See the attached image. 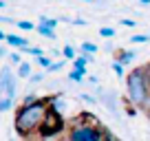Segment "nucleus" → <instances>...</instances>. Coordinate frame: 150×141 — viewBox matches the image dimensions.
<instances>
[{
	"label": "nucleus",
	"instance_id": "obj_1",
	"mask_svg": "<svg viewBox=\"0 0 150 141\" xmlns=\"http://www.w3.org/2000/svg\"><path fill=\"white\" fill-rule=\"evenodd\" d=\"M53 106V97H40L35 104H22L16 113L13 119V130L20 137H29L42 128L49 110Z\"/></svg>",
	"mask_w": 150,
	"mask_h": 141
},
{
	"label": "nucleus",
	"instance_id": "obj_2",
	"mask_svg": "<svg viewBox=\"0 0 150 141\" xmlns=\"http://www.w3.org/2000/svg\"><path fill=\"white\" fill-rule=\"evenodd\" d=\"M126 93L132 106L148 108L150 106V66H139L126 75Z\"/></svg>",
	"mask_w": 150,
	"mask_h": 141
},
{
	"label": "nucleus",
	"instance_id": "obj_3",
	"mask_svg": "<svg viewBox=\"0 0 150 141\" xmlns=\"http://www.w3.org/2000/svg\"><path fill=\"white\" fill-rule=\"evenodd\" d=\"M106 135L108 130H102L93 123H73L66 141H104Z\"/></svg>",
	"mask_w": 150,
	"mask_h": 141
},
{
	"label": "nucleus",
	"instance_id": "obj_4",
	"mask_svg": "<svg viewBox=\"0 0 150 141\" xmlns=\"http://www.w3.org/2000/svg\"><path fill=\"white\" fill-rule=\"evenodd\" d=\"M64 128H66L64 117H62V115H60V113H57V110L51 106V110H49V115H47V119H44L42 128L38 130V135L42 137V141H44V139H55V137L60 135Z\"/></svg>",
	"mask_w": 150,
	"mask_h": 141
},
{
	"label": "nucleus",
	"instance_id": "obj_5",
	"mask_svg": "<svg viewBox=\"0 0 150 141\" xmlns=\"http://www.w3.org/2000/svg\"><path fill=\"white\" fill-rule=\"evenodd\" d=\"M0 99H16V75L9 66L0 68Z\"/></svg>",
	"mask_w": 150,
	"mask_h": 141
},
{
	"label": "nucleus",
	"instance_id": "obj_6",
	"mask_svg": "<svg viewBox=\"0 0 150 141\" xmlns=\"http://www.w3.org/2000/svg\"><path fill=\"white\" fill-rule=\"evenodd\" d=\"M7 44H9V47H13V49H18V53L29 49L27 38H24V35H13V33H7Z\"/></svg>",
	"mask_w": 150,
	"mask_h": 141
},
{
	"label": "nucleus",
	"instance_id": "obj_7",
	"mask_svg": "<svg viewBox=\"0 0 150 141\" xmlns=\"http://www.w3.org/2000/svg\"><path fill=\"white\" fill-rule=\"evenodd\" d=\"M91 62H93V55H84V53H82V55L73 62V70H86V66H88ZM86 73H88V70H86Z\"/></svg>",
	"mask_w": 150,
	"mask_h": 141
},
{
	"label": "nucleus",
	"instance_id": "obj_8",
	"mask_svg": "<svg viewBox=\"0 0 150 141\" xmlns=\"http://www.w3.org/2000/svg\"><path fill=\"white\" fill-rule=\"evenodd\" d=\"M135 57H137L135 51H119L117 62H119V64H124V66H128V64H132V62H135Z\"/></svg>",
	"mask_w": 150,
	"mask_h": 141
},
{
	"label": "nucleus",
	"instance_id": "obj_9",
	"mask_svg": "<svg viewBox=\"0 0 150 141\" xmlns=\"http://www.w3.org/2000/svg\"><path fill=\"white\" fill-rule=\"evenodd\" d=\"M33 75V66L29 64V62H22V64L18 66V77L20 80H31Z\"/></svg>",
	"mask_w": 150,
	"mask_h": 141
},
{
	"label": "nucleus",
	"instance_id": "obj_10",
	"mask_svg": "<svg viewBox=\"0 0 150 141\" xmlns=\"http://www.w3.org/2000/svg\"><path fill=\"white\" fill-rule=\"evenodd\" d=\"M75 53H77V49H75L73 44H66V47L62 49V55H64V60L75 62V60H77V55H75Z\"/></svg>",
	"mask_w": 150,
	"mask_h": 141
},
{
	"label": "nucleus",
	"instance_id": "obj_11",
	"mask_svg": "<svg viewBox=\"0 0 150 141\" xmlns=\"http://www.w3.org/2000/svg\"><path fill=\"white\" fill-rule=\"evenodd\" d=\"M35 31L42 35V38H49V40H55V31L53 29H49V27H42V24H38L35 27Z\"/></svg>",
	"mask_w": 150,
	"mask_h": 141
},
{
	"label": "nucleus",
	"instance_id": "obj_12",
	"mask_svg": "<svg viewBox=\"0 0 150 141\" xmlns=\"http://www.w3.org/2000/svg\"><path fill=\"white\" fill-rule=\"evenodd\" d=\"M84 75H86V70H69V82H84Z\"/></svg>",
	"mask_w": 150,
	"mask_h": 141
},
{
	"label": "nucleus",
	"instance_id": "obj_13",
	"mask_svg": "<svg viewBox=\"0 0 150 141\" xmlns=\"http://www.w3.org/2000/svg\"><path fill=\"white\" fill-rule=\"evenodd\" d=\"M80 51L84 53V55H91V53H97V44H95V42H82Z\"/></svg>",
	"mask_w": 150,
	"mask_h": 141
},
{
	"label": "nucleus",
	"instance_id": "obj_14",
	"mask_svg": "<svg viewBox=\"0 0 150 141\" xmlns=\"http://www.w3.org/2000/svg\"><path fill=\"white\" fill-rule=\"evenodd\" d=\"M38 24H42V27H49V29H53V31H55V27H57V20H55V18H47V16H42Z\"/></svg>",
	"mask_w": 150,
	"mask_h": 141
},
{
	"label": "nucleus",
	"instance_id": "obj_15",
	"mask_svg": "<svg viewBox=\"0 0 150 141\" xmlns=\"http://www.w3.org/2000/svg\"><path fill=\"white\" fill-rule=\"evenodd\" d=\"M20 53H31L33 57H44V51H42V47H29L27 51H20Z\"/></svg>",
	"mask_w": 150,
	"mask_h": 141
},
{
	"label": "nucleus",
	"instance_id": "obj_16",
	"mask_svg": "<svg viewBox=\"0 0 150 141\" xmlns=\"http://www.w3.org/2000/svg\"><path fill=\"white\" fill-rule=\"evenodd\" d=\"M16 27L22 29V31H35L38 24H31V22H27V20H20V22H16Z\"/></svg>",
	"mask_w": 150,
	"mask_h": 141
},
{
	"label": "nucleus",
	"instance_id": "obj_17",
	"mask_svg": "<svg viewBox=\"0 0 150 141\" xmlns=\"http://www.w3.org/2000/svg\"><path fill=\"white\" fill-rule=\"evenodd\" d=\"M99 35H102L104 40H110L112 35H115V29H112V27H102V29H99Z\"/></svg>",
	"mask_w": 150,
	"mask_h": 141
},
{
	"label": "nucleus",
	"instance_id": "obj_18",
	"mask_svg": "<svg viewBox=\"0 0 150 141\" xmlns=\"http://www.w3.org/2000/svg\"><path fill=\"white\" fill-rule=\"evenodd\" d=\"M112 70H115L117 80H124V64H119V62L115 60V62H112Z\"/></svg>",
	"mask_w": 150,
	"mask_h": 141
},
{
	"label": "nucleus",
	"instance_id": "obj_19",
	"mask_svg": "<svg viewBox=\"0 0 150 141\" xmlns=\"http://www.w3.org/2000/svg\"><path fill=\"white\" fill-rule=\"evenodd\" d=\"M38 64L42 66V68H47V70H49V68H51V64H53V60L44 55V57H38Z\"/></svg>",
	"mask_w": 150,
	"mask_h": 141
},
{
	"label": "nucleus",
	"instance_id": "obj_20",
	"mask_svg": "<svg viewBox=\"0 0 150 141\" xmlns=\"http://www.w3.org/2000/svg\"><path fill=\"white\" fill-rule=\"evenodd\" d=\"M130 42H135V44H144V42H150V35H132V38H130Z\"/></svg>",
	"mask_w": 150,
	"mask_h": 141
},
{
	"label": "nucleus",
	"instance_id": "obj_21",
	"mask_svg": "<svg viewBox=\"0 0 150 141\" xmlns=\"http://www.w3.org/2000/svg\"><path fill=\"white\" fill-rule=\"evenodd\" d=\"M82 97V102H86V104H91V106H95V104H97V99L93 97V95H88V93H82L80 95Z\"/></svg>",
	"mask_w": 150,
	"mask_h": 141
},
{
	"label": "nucleus",
	"instance_id": "obj_22",
	"mask_svg": "<svg viewBox=\"0 0 150 141\" xmlns=\"http://www.w3.org/2000/svg\"><path fill=\"white\" fill-rule=\"evenodd\" d=\"M64 64H66V60H57V62H53V64H51V68H49V73H55V70H60Z\"/></svg>",
	"mask_w": 150,
	"mask_h": 141
},
{
	"label": "nucleus",
	"instance_id": "obj_23",
	"mask_svg": "<svg viewBox=\"0 0 150 141\" xmlns=\"http://www.w3.org/2000/svg\"><path fill=\"white\" fill-rule=\"evenodd\" d=\"M9 60H11V64H16V66L22 64V57H20V53H9Z\"/></svg>",
	"mask_w": 150,
	"mask_h": 141
},
{
	"label": "nucleus",
	"instance_id": "obj_24",
	"mask_svg": "<svg viewBox=\"0 0 150 141\" xmlns=\"http://www.w3.org/2000/svg\"><path fill=\"white\" fill-rule=\"evenodd\" d=\"M42 80H44V73H33L29 82H31V84H38V82H42Z\"/></svg>",
	"mask_w": 150,
	"mask_h": 141
},
{
	"label": "nucleus",
	"instance_id": "obj_25",
	"mask_svg": "<svg viewBox=\"0 0 150 141\" xmlns=\"http://www.w3.org/2000/svg\"><path fill=\"white\" fill-rule=\"evenodd\" d=\"M119 24H122V27H137V22H135V20H130V18H122V20H119Z\"/></svg>",
	"mask_w": 150,
	"mask_h": 141
},
{
	"label": "nucleus",
	"instance_id": "obj_26",
	"mask_svg": "<svg viewBox=\"0 0 150 141\" xmlns=\"http://www.w3.org/2000/svg\"><path fill=\"white\" fill-rule=\"evenodd\" d=\"M71 24H75V27H86L88 22H86V20H82V18H73V22H71Z\"/></svg>",
	"mask_w": 150,
	"mask_h": 141
},
{
	"label": "nucleus",
	"instance_id": "obj_27",
	"mask_svg": "<svg viewBox=\"0 0 150 141\" xmlns=\"http://www.w3.org/2000/svg\"><path fill=\"white\" fill-rule=\"evenodd\" d=\"M106 141H119V139H117L115 135H110V132H108V135H106Z\"/></svg>",
	"mask_w": 150,
	"mask_h": 141
},
{
	"label": "nucleus",
	"instance_id": "obj_28",
	"mask_svg": "<svg viewBox=\"0 0 150 141\" xmlns=\"http://www.w3.org/2000/svg\"><path fill=\"white\" fill-rule=\"evenodd\" d=\"M146 115H148V117H150V106H148V108H146Z\"/></svg>",
	"mask_w": 150,
	"mask_h": 141
},
{
	"label": "nucleus",
	"instance_id": "obj_29",
	"mask_svg": "<svg viewBox=\"0 0 150 141\" xmlns=\"http://www.w3.org/2000/svg\"><path fill=\"white\" fill-rule=\"evenodd\" d=\"M44 141H53V139H44Z\"/></svg>",
	"mask_w": 150,
	"mask_h": 141
}]
</instances>
